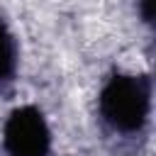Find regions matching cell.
Returning <instances> with one entry per match:
<instances>
[{"instance_id": "cell-3", "label": "cell", "mask_w": 156, "mask_h": 156, "mask_svg": "<svg viewBox=\"0 0 156 156\" xmlns=\"http://www.w3.org/2000/svg\"><path fill=\"white\" fill-rule=\"evenodd\" d=\"M17 73V44L7 27V22L0 17V90H5Z\"/></svg>"}, {"instance_id": "cell-4", "label": "cell", "mask_w": 156, "mask_h": 156, "mask_svg": "<svg viewBox=\"0 0 156 156\" xmlns=\"http://www.w3.org/2000/svg\"><path fill=\"white\" fill-rule=\"evenodd\" d=\"M139 12L144 17V22L154 20V0H139Z\"/></svg>"}, {"instance_id": "cell-1", "label": "cell", "mask_w": 156, "mask_h": 156, "mask_svg": "<svg viewBox=\"0 0 156 156\" xmlns=\"http://www.w3.org/2000/svg\"><path fill=\"white\" fill-rule=\"evenodd\" d=\"M102 119L122 134L141 132L151 112V80L146 76L115 73L98 98Z\"/></svg>"}, {"instance_id": "cell-2", "label": "cell", "mask_w": 156, "mask_h": 156, "mask_svg": "<svg viewBox=\"0 0 156 156\" xmlns=\"http://www.w3.org/2000/svg\"><path fill=\"white\" fill-rule=\"evenodd\" d=\"M2 146L7 156H46L51 132L41 110L34 105L12 110L2 127Z\"/></svg>"}]
</instances>
